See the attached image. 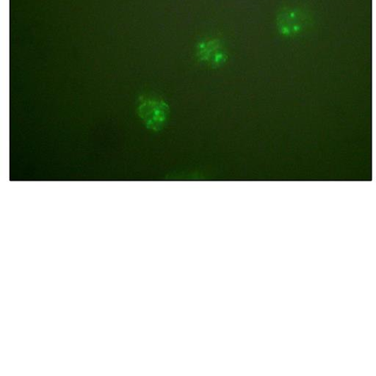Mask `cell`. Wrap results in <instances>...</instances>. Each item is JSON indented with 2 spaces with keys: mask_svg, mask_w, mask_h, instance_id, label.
<instances>
[{
  "mask_svg": "<svg viewBox=\"0 0 376 376\" xmlns=\"http://www.w3.org/2000/svg\"><path fill=\"white\" fill-rule=\"evenodd\" d=\"M141 116L146 125L153 129H161L167 121L169 107L162 100L152 99L141 106Z\"/></svg>",
  "mask_w": 376,
  "mask_h": 376,
  "instance_id": "1",
  "label": "cell"
},
{
  "mask_svg": "<svg viewBox=\"0 0 376 376\" xmlns=\"http://www.w3.org/2000/svg\"><path fill=\"white\" fill-rule=\"evenodd\" d=\"M197 53L202 62L213 67L227 61V54L221 44L215 40L203 41L197 47Z\"/></svg>",
  "mask_w": 376,
  "mask_h": 376,
  "instance_id": "2",
  "label": "cell"
},
{
  "mask_svg": "<svg viewBox=\"0 0 376 376\" xmlns=\"http://www.w3.org/2000/svg\"><path fill=\"white\" fill-rule=\"evenodd\" d=\"M298 16L293 11H286L281 14L278 22V29L285 35L292 34L299 29Z\"/></svg>",
  "mask_w": 376,
  "mask_h": 376,
  "instance_id": "3",
  "label": "cell"
}]
</instances>
